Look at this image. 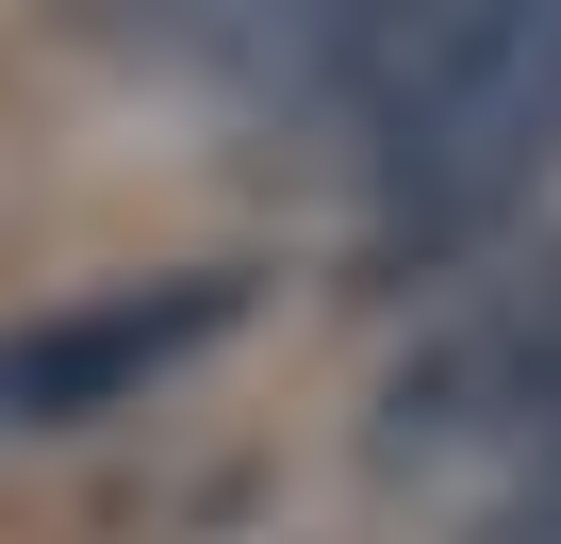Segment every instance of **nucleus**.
Listing matches in <instances>:
<instances>
[{
    "label": "nucleus",
    "instance_id": "1",
    "mask_svg": "<svg viewBox=\"0 0 561 544\" xmlns=\"http://www.w3.org/2000/svg\"><path fill=\"white\" fill-rule=\"evenodd\" d=\"M347 132H364L380 247L495 231L545 182V149H561V0H430V34L397 50V83Z\"/></svg>",
    "mask_w": 561,
    "mask_h": 544
},
{
    "label": "nucleus",
    "instance_id": "2",
    "mask_svg": "<svg viewBox=\"0 0 561 544\" xmlns=\"http://www.w3.org/2000/svg\"><path fill=\"white\" fill-rule=\"evenodd\" d=\"M380 462H397V478L561 495V247L462 281V298L380 363Z\"/></svg>",
    "mask_w": 561,
    "mask_h": 544
},
{
    "label": "nucleus",
    "instance_id": "3",
    "mask_svg": "<svg viewBox=\"0 0 561 544\" xmlns=\"http://www.w3.org/2000/svg\"><path fill=\"white\" fill-rule=\"evenodd\" d=\"M248 331V264H149V281H83L0 314V429H100L149 413L182 363H215Z\"/></svg>",
    "mask_w": 561,
    "mask_h": 544
},
{
    "label": "nucleus",
    "instance_id": "4",
    "mask_svg": "<svg viewBox=\"0 0 561 544\" xmlns=\"http://www.w3.org/2000/svg\"><path fill=\"white\" fill-rule=\"evenodd\" d=\"M413 34L430 0H198L182 18V50H215L248 100H314V116H364Z\"/></svg>",
    "mask_w": 561,
    "mask_h": 544
}]
</instances>
